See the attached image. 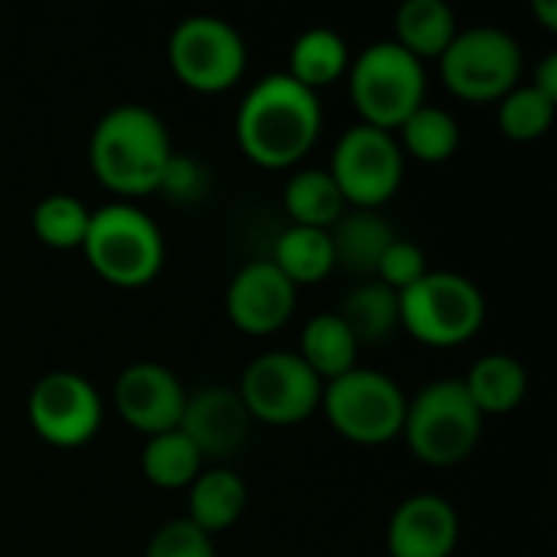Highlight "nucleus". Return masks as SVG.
<instances>
[{"label":"nucleus","mask_w":557,"mask_h":557,"mask_svg":"<svg viewBox=\"0 0 557 557\" xmlns=\"http://www.w3.org/2000/svg\"><path fill=\"white\" fill-rule=\"evenodd\" d=\"M323 131L317 91L297 85L287 72L258 78L238 104L235 140L242 153L264 170L297 166Z\"/></svg>","instance_id":"1"},{"label":"nucleus","mask_w":557,"mask_h":557,"mask_svg":"<svg viewBox=\"0 0 557 557\" xmlns=\"http://www.w3.org/2000/svg\"><path fill=\"white\" fill-rule=\"evenodd\" d=\"M170 127L147 104H117L91 131L88 163L95 180L114 196H153L173 157Z\"/></svg>","instance_id":"2"},{"label":"nucleus","mask_w":557,"mask_h":557,"mask_svg":"<svg viewBox=\"0 0 557 557\" xmlns=\"http://www.w3.org/2000/svg\"><path fill=\"white\" fill-rule=\"evenodd\" d=\"M82 255L104 284L137 290L160 277L166 245L157 222L144 209L131 202H108L91 209Z\"/></svg>","instance_id":"3"},{"label":"nucleus","mask_w":557,"mask_h":557,"mask_svg":"<svg viewBox=\"0 0 557 557\" xmlns=\"http://www.w3.org/2000/svg\"><path fill=\"white\" fill-rule=\"evenodd\" d=\"M349 95L359 124L398 131L421 104H428V69L395 39L366 46L349 62Z\"/></svg>","instance_id":"4"},{"label":"nucleus","mask_w":557,"mask_h":557,"mask_svg":"<svg viewBox=\"0 0 557 557\" xmlns=\"http://www.w3.org/2000/svg\"><path fill=\"white\" fill-rule=\"evenodd\" d=\"M401 434L421 463L457 467L480 447L483 414L460 379H437L408 398Z\"/></svg>","instance_id":"5"},{"label":"nucleus","mask_w":557,"mask_h":557,"mask_svg":"<svg viewBox=\"0 0 557 557\" xmlns=\"http://www.w3.org/2000/svg\"><path fill=\"white\" fill-rule=\"evenodd\" d=\"M401 326L424 346L454 349L470 343L486 320L483 290L454 271H428L418 284L398 294Z\"/></svg>","instance_id":"6"},{"label":"nucleus","mask_w":557,"mask_h":557,"mask_svg":"<svg viewBox=\"0 0 557 557\" xmlns=\"http://www.w3.org/2000/svg\"><path fill=\"white\" fill-rule=\"evenodd\" d=\"M320 408L333 431L359 447H382L401 437L408 395L395 379L375 369H349L323 385Z\"/></svg>","instance_id":"7"},{"label":"nucleus","mask_w":557,"mask_h":557,"mask_svg":"<svg viewBox=\"0 0 557 557\" xmlns=\"http://www.w3.org/2000/svg\"><path fill=\"white\" fill-rule=\"evenodd\" d=\"M166 59L180 85L199 95H219L242 82L248 69V42L228 20L196 13L173 26Z\"/></svg>","instance_id":"8"},{"label":"nucleus","mask_w":557,"mask_h":557,"mask_svg":"<svg viewBox=\"0 0 557 557\" xmlns=\"http://www.w3.org/2000/svg\"><path fill=\"white\" fill-rule=\"evenodd\" d=\"M447 91L463 101H503L522 78V46L499 26H470L437 59Z\"/></svg>","instance_id":"9"},{"label":"nucleus","mask_w":557,"mask_h":557,"mask_svg":"<svg viewBox=\"0 0 557 557\" xmlns=\"http://www.w3.org/2000/svg\"><path fill=\"white\" fill-rule=\"evenodd\" d=\"M349 209H382L405 180V153L398 134L352 124L333 147L326 170Z\"/></svg>","instance_id":"10"},{"label":"nucleus","mask_w":557,"mask_h":557,"mask_svg":"<svg viewBox=\"0 0 557 557\" xmlns=\"http://www.w3.org/2000/svg\"><path fill=\"white\" fill-rule=\"evenodd\" d=\"M235 392L242 395L251 421L271 428H294L320 411L323 382L307 369L297 352L274 349L248 362Z\"/></svg>","instance_id":"11"},{"label":"nucleus","mask_w":557,"mask_h":557,"mask_svg":"<svg viewBox=\"0 0 557 557\" xmlns=\"http://www.w3.org/2000/svg\"><path fill=\"white\" fill-rule=\"evenodd\" d=\"M26 418L39 441L49 447L75 450L85 447L104 418V405L98 388L78 375V372H49L42 375L29 398H26Z\"/></svg>","instance_id":"12"},{"label":"nucleus","mask_w":557,"mask_h":557,"mask_svg":"<svg viewBox=\"0 0 557 557\" xmlns=\"http://www.w3.org/2000/svg\"><path fill=\"white\" fill-rule=\"evenodd\" d=\"M186 395L183 382L160 362H131L114 382V408L121 421L144 437L176 431Z\"/></svg>","instance_id":"13"},{"label":"nucleus","mask_w":557,"mask_h":557,"mask_svg":"<svg viewBox=\"0 0 557 557\" xmlns=\"http://www.w3.org/2000/svg\"><path fill=\"white\" fill-rule=\"evenodd\" d=\"M251 424L255 421L235 388L206 385L186 395V408L176 431L189 437L202 460H228L245 447Z\"/></svg>","instance_id":"14"},{"label":"nucleus","mask_w":557,"mask_h":557,"mask_svg":"<svg viewBox=\"0 0 557 557\" xmlns=\"http://www.w3.org/2000/svg\"><path fill=\"white\" fill-rule=\"evenodd\" d=\"M294 310H297V287L271 261L245 264L225 290V313L235 323V330L248 336L277 333L281 326L290 323Z\"/></svg>","instance_id":"15"},{"label":"nucleus","mask_w":557,"mask_h":557,"mask_svg":"<svg viewBox=\"0 0 557 557\" xmlns=\"http://www.w3.org/2000/svg\"><path fill=\"white\" fill-rule=\"evenodd\" d=\"M460 542L457 509L434 493H414L388 519V557H450Z\"/></svg>","instance_id":"16"},{"label":"nucleus","mask_w":557,"mask_h":557,"mask_svg":"<svg viewBox=\"0 0 557 557\" xmlns=\"http://www.w3.org/2000/svg\"><path fill=\"white\" fill-rule=\"evenodd\" d=\"M392 222L375 209H346L339 222L330 228L333 242V261L336 271L352 274L359 281H375V271L382 264V255L395 242Z\"/></svg>","instance_id":"17"},{"label":"nucleus","mask_w":557,"mask_h":557,"mask_svg":"<svg viewBox=\"0 0 557 557\" xmlns=\"http://www.w3.org/2000/svg\"><path fill=\"white\" fill-rule=\"evenodd\" d=\"M189 522L206 535L228 532L248 509V483L225 467H209L189 483Z\"/></svg>","instance_id":"18"},{"label":"nucleus","mask_w":557,"mask_h":557,"mask_svg":"<svg viewBox=\"0 0 557 557\" xmlns=\"http://www.w3.org/2000/svg\"><path fill=\"white\" fill-rule=\"evenodd\" d=\"M457 33V13L444 0H405L395 13V42L418 62H437Z\"/></svg>","instance_id":"19"},{"label":"nucleus","mask_w":557,"mask_h":557,"mask_svg":"<svg viewBox=\"0 0 557 557\" xmlns=\"http://www.w3.org/2000/svg\"><path fill=\"white\" fill-rule=\"evenodd\" d=\"M460 382H463L470 401L476 405V411L483 418L516 411L522 405L525 392H529L525 366L519 359L506 356V352H490V356L476 359Z\"/></svg>","instance_id":"20"},{"label":"nucleus","mask_w":557,"mask_h":557,"mask_svg":"<svg viewBox=\"0 0 557 557\" xmlns=\"http://www.w3.org/2000/svg\"><path fill=\"white\" fill-rule=\"evenodd\" d=\"M336 317L349 326L352 339L362 346H382L395 336V330L401 326V307H398V294L379 281H362L359 287H352L339 307Z\"/></svg>","instance_id":"21"},{"label":"nucleus","mask_w":557,"mask_h":557,"mask_svg":"<svg viewBox=\"0 0 557 557\" xmlns=\"http://www.w3.org/2000/svg\"><path fill=\"white\" fill-rule=\"evenodd\" d=\"M349 62H352V55H349L346 39L330 26H313L294 39L290 59H287V75L297 85L320 91V88L336 85L349 72Z\"/></svg>","instance_id":"22"},{"label":"nucleus","mask_w":557,"mask_h":557,"mask_svg":"<svg viewBox=\"0 0 557 557\" xmlns=\"http://www.w3.org/2000/svg\"><path fill=\"white\" fill-rule=\"evenodd\" d=\"M297 356L326 385V382L346 375L349 369H356L359 343L352 339L349 326L336 317V310L333 313H317V317H310L304 323Z\"/></svg>","instance_id":"23"},{"label":"nucleus","mask_w":557,"mask_h":557,"mask_svg":"<svg viewBox=\"0 0 557 557\" xmlns=\"http://www.w3.org/2000/svg\"><path fill=\"white\" fill-rule=\"evenodd\" d=\"M294 287H307V284H320L336 271L333 261V242L330 232L320 228H304V225H287L277 242H274V255L268 258Z\"/></svg>","instance_id":"24"},{"label":"nucleus","mask_w":557,"mask_h":557,"mask_svg":"<svg viewBox=\"0 0 557 557\" xmlns=\"http://www.w3.org/2000/svg\"><path fill=\"white\" fill-rule=\"evenodd\" d=\"M284 209L290 225L330 232L349 206L326 170H297L284 186Z\"/></svg>","instance_id":"25"},{"label":"nucleus","mask_w":557,"mask_h":557,"mask_svg":"<svg viewBox=\"0 0 557 557\" xmlns=\"http://www.w3.org/2000/svg\"><path fill=\"white\" fill-rule=\"evenodd\" d=\"M398 144L405 157L418 163H447L460 147V121L437 104H421L401 127Z\"/></svg>","instance_id":"26"},{"label":"nucleus","mask_w":557,"mask_h":557,"mask_svg":"<svg viewBox=\"0 0 557 557\" xmlns=\"http://www.w3.org/2000/svg\"><path fill=\"white\" fill-rule=\"evenodd\" d=\"M202 463L206 460L199 457V450L180 431L153 434L140 450V470L147 483L160 490H189V483L206 470Z\"/></svg>","instance_id":"27"},{"label":"nucleus","mask_w":557,"mask_h":557,"mask_svg":"<svg viewBox=\"0 0 557 557\" xmlns=\"http://www.w3.org/2000/svg\"><path fill=\"white\" fill-rule=\"evenodd\" d=\"M88 219H91V209L82 199L69 193H52L33 206V235L55 251H72V248H82Z\"/></svg>","instance_id":"28"},{"label":"nucleus","mask_w":557,"mask_h":557,"mask_svg":"<svg viewBox=\"0 0 557 557\" xmlns=\"http://www.w3.org/2000/svg\"><path fill=\"white\" fill-rule=\"evenodd\" d=\"M557 101L542 95L535 85H516L496 108V124L503 137L516 144H532L545 137L555 124Z\"/></svg>","instance_id":"29"},{"label":"nucleus","mask_w":557,"mask_h":557,"mask_svg":"<svg viewBox=\"0 0 557 557\" xmlns=\"http://www.w3.org/2000/svg\"><path fill=\"white\" fill-rule=\"evenodd\" d=\"M206 189H209V173L189 153H173L157 186V193L173 206H199Z\"/></svg>","instance_id":"30"},{"label":"nucleus","mask_w":557,"mask_h":557,"mask_svg":"<svg viewBox=\"0 0 557 557\" xmlns=\"http://www.w3.org/2000/svg\"><path fill=\"white\" fill-rule=\"evenodd\" d=\"M428 271H431V268H428L424 248L414 245V242H408V238H395V242L388 245V251L382 255V264H379V271H375V281L385 284V287H392L395 294H401V290H408L411 284H418Z\"/></svg>","instance_id":"31"},{"label":"nucleus","mask_w":557,"mask_h":557,"mask_svg":"<svg viewBox=\"0 0 557 557\" xmlns=\"http://www.w3.org/2000/svg\"><path fill=\"white\" fill-rule=\"evenodd\" d=\"M144 557H215V548L212 535L196 529L189 519H173L153 532Z\"/></svg>","instance_id":"32"},{"label":"nucleus","mask_w":557,"mask_h":557,"mask_svg":"<svg viewBox=\"0 0 557 557\" xmlns=\"http://www.w3.org/2000/svg\"><path fill=\"white\" fill-rule=\"evenodd\" d=\"M532 85H535L542 95H548L552 101H557V52H548V55L539 62Z\"/></svg>","instance_id":"33"},{"label":"nucleus","mask_w":557,"mask_h":557,"mask_svg":"<svg viewBox=\"0 0 557 557\" xmlns=\"http://www.w3.org/2000/svg\"><path fill=\"white\" fill-rule=\"evenodd\" d=\"M532 13L539 16V23L545 29H557V3L555 0H535L532 3Z\"/></svg>","instance_id":"34"}]
</instances>
